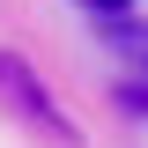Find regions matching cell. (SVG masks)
<instances>
[{
    "mask_svg": "<svg viewBox=\"0 0 148 148\" xmlns=\"http://www.w3.org/2000/svg\"><path fill=\"white\" fill-rule=\"evenodd\" d=\"M74 8H89V15H111V22H119V15L133 8V0H74Z\"/></svg>",
    "mask_w": 148,
    "mask_h": 148,
    "instance_id": "7a4b0ae2",
    "label": "cell"
},
{
    "mask_svg": "<svg viewBox=\"0 0 148 148\" xmlns=\"http://www.w3.org/2000/svg\"><path fill=\"white\" fill-rule=\"evenodd\" d=\"M0 96H8L15 111H30V119H37L45 133H59V141H74V133H67V119H59V104H52V96H45V89L30 82V67H22V59H8V52H0Z\"/></svg>",
    "mask_w": 148,
    "mask_h": 148,
    "instance_id": "6da1fadb",
    "label": "cell"
}]
</instances>
